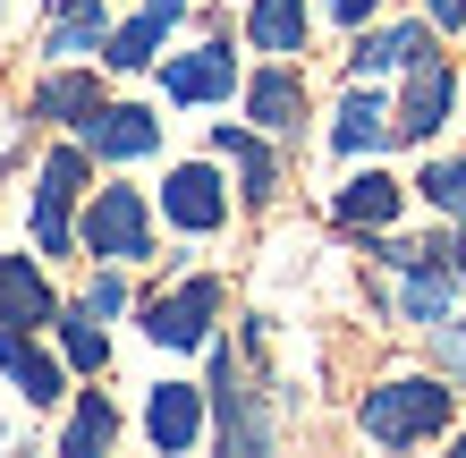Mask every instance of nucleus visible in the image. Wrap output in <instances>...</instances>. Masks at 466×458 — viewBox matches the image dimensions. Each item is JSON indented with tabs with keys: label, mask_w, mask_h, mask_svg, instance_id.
Here are the masks:
<instances>
[{
	"label": "nucleus",
	"mask_w": 466,
	"mask_h": 458,
	"mask_svg": "<svg viewBox=\"0 0 466 458\" xmlns=\"http://www.w3.org/2000/svg\"><path fill=\"white\" fill-rule=\"evenodd\" d=\"M458 382L450 373H399V382H373L365 408H356V424H365V442L381 450H416V442H441L450 416H458Z\"/></svg>",
	"instance_id": "f257e3e1"
},
{
	"label": "nucleus",
	"mask_w": 466,
	"mask_h": 458,
	"mask_svg": "<svg viewBox=\"0 0 466 458\" xmlns=\"http://www.w3.org/2000/svg\"><path fill=\"white\" fill-rule=\"evenodd\" d=\"M76 238H86V255H102V263H145L153 255V212H145L136 187H94Z\"/></svg>",
	"instance_id": "f03ea898"
},
{
	"label": "nucleus",
	"mask_w": 466,
	"mask_h": 458,
	"mask_svg": "<svg viewBox=\"0 0 466 458\" xmlns=\"http://www.w3.org/2000/svg\"><path fill=\"white\" fill-rule=\"evenodd\" d=\"M86 178H94V153L86 145H60V153L43 161V178H35V247L43 255H68L76 247L68 212H76V196H86Z\"/></svg>",
	"instance_id": "7ed1b4c3"
},
{
	"label": "nucleus",
	"mask_w": 466,
	"mask_h": 458,
	"mask_svg": "<svg viewBox=\"0 0 466 458\" xmlns=\"http://www.w3.org/2000/svg\"><path fill=\"white\" fill-rule=\"evenodd\" d=\"M458 255L450 247H416V255H407L399 263V298H390V314L399 322H424V331H432V322H450L458 314Z\"/></svg>",
	"instance_id": "20e7f679"
},
{
	"label": "nucleus",
	"mask_w": 466,
	"mask_h": 458,
	"mask_svg": "<svg viewBox=\"0 0 466 458\" xmlns=\"http://www.w3.org/2000/svg\"><path fill=\"white\" fill-rule=\"evenodd\" d=\"M212 314H221V280L196 272V280L161 289V298L145 306V340H153V348H204V340H212Z\"/></svg>",
	"instance_id": "39448f33"
},
{
	"label": "nucleus",
	"mask_w": 466,
	"mask_h": 458,
	"mask_svg": "<svg viewBox=\"0 0 466 458\" xmlns=\"http://www.w3.org/2000/svg\"><path fill=\"white\" fill-rule=\"evenodd\" d=\"M212 416H221V424H212V442H221L229 458H255L271 442V416L255 408V391L238 382V357H229V348H212Z\"/></svg>",
	"instance_id": "423d86ee"
},
{
	"label": "nucleus",
	"mask_w": 466,
	"mask_h": 458,
	"mask_svg": "<svg viewBox=\"0 0 466 458\" xmlns=\"http://www.w3.org/2000/svg\"><path fill=\"white\" fill-rule=\"evenodd\" d=\"M161 212H170V229L212 238V229L229 221V187H221V170H212V161H178V170L161 178Z\"/></svg>",
	"instance_id": "0eeeda50"
},
{
	"label": "nucleus",
	"mask_w": 466,
	"mask_h": 458,
	"mask_svg": "<svg viewBox=\"0 0 466 458\" xmlns=\"http://www.w3.org/2000/svg\"><path fill=\"white\" fill-rule=\"evenodd\" d=\"M450 102H458L450 60H416L407 68V94H399V145H432L441 119H450Z\"/></svg>",
	"instance_id": "6e6552de"
},
{
	"label": "nucleus",
	"mask_w": 466,
	"mask_h": 458,
	"mask_svg": "<svg viewBox=\"0 0 466 458\" xmlns=\"http://www.w3.org/2000/svg\"><path fill=\"white\" fill-rule=\"evenodd\" d=\"M76 137H86L94 161H145V153L161 145V119L145 111V102H102V111L76 127Z\"/></svg>",
	"instance_id": "1a4fd4ad"
},
{
	"label": "nucleus",
	"mask_w": 466,
	"mask_h": 458,
	"mask_svg": "<svg viewBox=\"0 0 466 458\" xmlns=\"http://www.w3.org/2000/svg\"><path fill=\"white\" fill-rule=\"evenodd\" d=\"M35 322H60V298H51L35 255H0V331H35Z\"/></svg>",
	"instance_id": "9d476101"
},
{
	"label": "nucleus",
	"mask_w": 466,
	"mask_h": 458,
	"mask_svg": "<svg viewBox=\"0 0 466 458\" xmlns=\"http://www.w3.org/2000/svg\"><path fill=\"white\" fill-rule=\"evenodd\" d=\"M161 94H170V102H229V94H238V60H229V43L178 51V60L161 68Z\"/></svg>",
	"instance_id": "9b49d317"
},
{
	"label": "nucleus",
	"mask_w": 466,
	"mask_h": 458,
	"mask_svg": "<svg viewBox=\"0 0 466 458\" xmlns=\"http://www.w3.org/2000/svg\"><path fill=\"white\" fill-rule=\"evenodd\" d=\"M246 119L263 127V137H297V119H306V76L289 60H271L263 76H246Z\"/></svg>",
	"instance_id": "f8f14e48"
},
{
	"label": "nucleus",
	"mask_w": 466,
	"mask_h": 458,
	"mask_svg": "<svg viewBox=\"0 0 466 458\" xmlns=\"http://www.w3.org/2000/svg\"><path fill=\"white\" fill-rule=\"evenodd\" d=\"M0 373L17 382V399H25V408H51V399H68L60 357H51V348H35L25 331H0Z\"/></svg>",
	"instance_id": "ddd939ff"
},
{
	"label": "nucleus",
	"mask_w": 466,
	"mask_h": 458,
	"mask_svg": "<svg viewBox=\"0 0 466 458\" xmlns=\"http://www.w3.org/2000/svg\"><path fill=\"white\" fill-rule=\"evenodd\" d=\"M187 17V0H145L127 25H111V43H102V60L111 68H153V51L170 43V25Z\"/></svg>",
	"instance_id": "4468645a"
},
{
	"label": "nucleus",
	"mask_w": 466,
	"mask_h": 458,
	"mask_svg": "<svg viewBox=\"0 0 466 458\" xmlns=\"http://www.w3.org/2000/svg\"><path fill=\"white\" fill-rule=\"evenodd\" d=\"M399 204H407V187H399L390 170H356L339 196H331V221H339V229H390Z\"/></svg>",
	"instance_id": "2eb2a0df"
},
{
	"label": "nucleus",
	"mask_w": 466,
	"mask_h": 458,
	"mask_svg": "<svg viewBox=\"0 0 466 458\" xmlns=\"http://www.w3.org/2000/svg\"><path fill=\"white\" fill-rule=\"evenodd\" d=\"M145 433H153V450H196L204 442V391H187V382H161L153 399H145Z\"/></svg>",
	"instance_id": "dca6fc26"
},
{
	"label": "nucleus",
	"mask_w": 466,
	"mask_h": 458,
	"mask_svg": "<svg viewBox=\"0 0 466 458\" xmlns=\"http://www.w3.org/2000/svg\"><path fill=\"white\" fill-rule=\"evenodd\" d=\"M432 35H441V25H381V35H365L348 51V76H390V68H416V60H432Z\"/></svg>",
	"instance_id": "f3484780"
},
{
	"label": "nucleus",
	"mask_w": 466,
	"mask_h": 458,
	"mask_svg": "<svg viewBox=\"0 0 466 458\" xmlns=\"http://www.w3.org/2000/svg\"><path fill=\"white\" fill-rule=\"evenodd\" d=\"M212 153L238 170L246 204H271V196H280V161H271V145L255 137V127H229V119H221V127H212Z\"/></svg>",
	"instance_id": "a211bd4d"
},
{
	"label": "nucleus",
	"mask_w": 466,
	"mask_h": 458,
	"mask_svg": "<svg viewBox=\"0 0 466 458\" xmlns=\"http://www.w3.org/2000/svg\"><path fill=\"white\" fill-rule=\"evenodd\" d=\"M390 137H399V111L365 86V76H356V94L339 102V119H331V145H339V153H381Z\"/></svg>",
	"instance_id": "6ab92c4d"
},
{
	"label": "nucleus",
	"mask_w": 466,
	"mask_h": 458,
	"mask_svg": "<svg viewBox=\"0 0 466 458\" xmlns=\"http://www.w3.org/2000/svg\"><path fill=\"white\" fill-rule=\"evenodd\" d=\"M306 25H314L306 0H246V43L271 51V60H297L306 51Z\"/></svg>",
	"instance_id": "aec40b11"
},
{
	"label": "nucleus",
	"mask_w": 466,
	"mask_h": 458,
	"mask_svg": "<svg viewBox=\"0 0 466 458\" xmlns=\"http://www.w3.org/2000/svg\"><path fill=\"white\" fill-rule=\"evenodd\" d=\"M102 43H111V9L102 0H60V17L43 35V60H76V51H102Z\"/></svg>",
	"instance_id": "412c9836"
},
{
	"label": "nucleus",
	"mask_w": 466,
	"mask_h": 458,
	"mask_svg": "<svg viewBox=\"0 0 466 458\" xmlns=\"http://www.w3.org/2000/svg\"><path fill=\"white\" fill-rule=\"evenodd\" d=\"M94 111H102V86H94L86 68H60V76H43V86H35V119H60V127H86Z\"/></svg>",
	"instance_id": "4be33fe9"
},
{
	"label": "nucleus",
	"mask_w": 466,
	"mask_h": 458,
	"mask_svg": "<svg viewBox=\"0 0 466 458\" xmlns=\"http://www.w3.org/2000/svg\"><path fill=\"white\" fill-rule=\"evenodd\" d=\"M111 442H119V408L102 391H86V399H76V416H68V433H60V450L68 458H102Z\"/></svg>",
	"instance_id": "5701e85b"
},
{
	"label": "nucleus",
	"mask_w": 466,
	"mask_h": 458,
	"mask_svg": "<svg viewBox=\"0 0 466 458\" xmlns=\"http://www.w3.org/2000/svg\"><path fill=\"white\" fill-rule=\"evenodd\" d=\"M60 357H68L76 373H102V365H111V340H102V314H94L86 298H76V306L60 314Z\"/></svg>",
	"instance_id": "b1692460"
},
{
	"label": "nucleus",
	"mask_w": 466,
	"mask_h": 458,
	"mask_svg": "<svg viewBox=\"0 0 466 458\" xmlns=\"http://www.w3.org/2000/svg\"><path fill=\"white\" fill-rule=\"evenodd\" d=\"M416 196H424L432 212H450V221H466V161H458V153H450V161H424Z\"/></svg>",
	"instance_id": "393cba45"
},
{
	"label": "nucleus",
	"mask_w": 466,
	"mask_h": 458,
	"mask_svg": "<svg viewBox=\"0 0 466 458\" xmlns=\"http://www.w3.org/2000/svg\"><path fill=\"white\" fill-rule=\"evenodd\" d=\"M432 365H441L450 382L466 391V314H450V322H432Z\"/></svg>",
	"instance_id": "a878e982"
},
{
	"label": "nucleus",
	"mask_w": 466,
	"mask_h": 458,
	"mask_svg": "<svg viewBox=\"0 0 466 458\" xmlns=\"http://www.w3.org/2000/svg\"><path fill=\"white\" fill-rule=\"evenodd\" d=\"M86 306H94V314H119V306H127V280H119V272H94Z\"/></svg>",
	"instance_id": "bb28decb"
},
{
	"label": "nucleus",
	"mask_w": 466,
	"mask_h": 458,
	"mask_svg": "<svg viewBox=\"0 0 466 458\" xmlns=\"http://www.w3.org/2000/svg\"><path fill=\"white\" fill-rule=\"evenodd\" d=\"M424 17L441 25V35H458V25H466V0H424Z\"/></svg>",
	"instance_id": "cd10ccee"
},
{
	"label": "nucleus",
	"mask_w": 466,
	"mask_h": 458,
	"mask_svg": "<svg viewBox=\"0 0 466 458\" xmlns=\"http://www.w3.org/2000/svg\"><path fill=\"white\" fill-rule=\"evenodd\" d=\"M322 9H331V17H339V25H365V17H373V9H381V0H322Z\"/></svg>",
	"instance_id": "c85d7f7f"
},
{
	"label": "nucleus",
	"mask_w": 466,
	"mask_h": 458,
	"mask_svg": "<svg viewBox=\"0 0 466 458\" xmlns=\"http://www.w3.org/2000/svg\"><path fill=\"white\" fill-rule=\"evenodd\" d=\"M450 255H458V272H466V229H458V247H450Z\"/></svg>",
	"instance_id": "c756f323"
},
{
	"label": "nucleus",
	"mask_w": 466,
	"mask_h": 458,
	"mask_svg": "<svg viewBox=\"0 0 466 458\" xmlns=\"http://www.w3.org/2000/svg\"><path fill=\"white\" fill-rule=\"evenodd\" d=\"M450 442H458V450H466V424H458V433H450Z\"/></svg>",
	"instance_id": "7c9ffc66"
}]
</instances>
